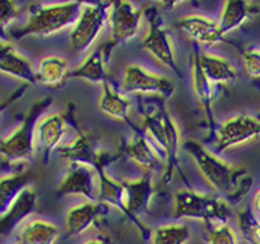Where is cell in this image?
<instances>
[{
    "instance_id": "34",
    "label": "cell",
    "mask_w": 260,
    "mask_h": 244,
    "mask_svg": "<svg viewBox=\"0 0 260 244\" xmlns=\"http://www.w3.org/2000/svg\"><path fill=\"white\" fill-rule=\"evenodd\" d=\"M27 89H29V85H26V84H21V86H18L17 89L13 90L5 100H2V102H0V115H2L3 111H6V110L9 109L10 106H13L15 102H18V100L26 94Z\"/></svg>"
},
{
    "instance_id": "5",
    "label": "cell",
    "mask_w": 260,
    "mask_h": 244,
    "mask_svg": "<svg viewBox=\"0 0 260 244\" xmlns=\"http://www.w3.org/2000/svg\"><path fill=\"white\" fill-rule=\"evenodd\" d=\"M233 207L218 195L202 194L192 190H178L174 194L173 217L177 220H196L207 225L229 222Z\"/></svg>"
},
{
    "instance_id": "3",
    "label": "cell",
    "mask_w": 260,
    "mask_h": 244,
    "mask_svg": "<svg viewBox=\"0 0 260 244\" xmlns=\"http://www.w3.org/2000/svg\"><path fill=\"white\" fill-rule=\"evenodd\" d=\"M82 2H66L54 5H33L29 7L26 23L19 29L11 30L13 40L23 37H48L72 29L80 17Z\"/></svg>"
},
{
    "instance_id": "19",
    "label": "cell",
    "mask_w": 260,
    "mask_h": 244,
    "mask_svg": "<svg viewBox=\"0 0 260 244\" xmlns=\"http://www.w3.org/2000/svg\"><path fill=\"white\" fill-rule=\"evenodd\" d=\"M175 27L186 36L204 47L216 45L224 40L223 35L220 33L218 22L210 17L200 14H189L180 21L175 22Z\"/></svg>"
},
{
    "instance_id": "8",
    "label": "cell",
    "mask_w": 260,
    "mask_h": 244,
    "mask_svg": "<svg viewBox=\"0 0 260 244\" xmlns=\"http://www.w3.org/2000/svg\"><path fill=\"white\" fill-rule=\"evenodd\" d=\"M121 88L125 94L148 96L163 102L171 99L175 94L173 80L166 76L149 72L140 65H130L126 68L122 77Z\"/></svg>"
},
{
    "instance_id": "37",
    "label": "cell",
    "mask_w": 260,
    "mask_h": 244,
    "mask_svg": "<svg viewBox=\"0 0 260 244\" xmlns=\"http://www.w3.org/2000/svg\"><path fill=\"white\" fill-rule=\"evenodd\" d=\"M14 244H21V243H18V241H17V243H14Z\"/></svg>"
},
{
    "instance_id": "29",
    "label": "cell",
    "mask_w": 260,
    "mask_h": 244,
    "mask_svg": "<svg viewBox=\"0 0 260 244\" xmlns=\"http://www.w3.org/2000/svg\"><path fill=\"white\" fill-rule=\"evenodd\" d=\"M192 231L186 224L171 222L156 226L151 233V244H188Z\"/></svg>"
},
{
    "instance_id": "23",
    "label": "cell",
    "mask_w": 260,
    "mask_h": 244,
    "mask_svg": "<svg viewBox=\"0 0 260 244\" xmlns=\"http://www.w3.org/2000/svg\"><path fill=\"white\" fill-rule=\"evenodd\" d=\"M203 74L214 86L232 85L237 81L238 70L229 59L210 52H196Z\"/></svg>"
},
{
    "instance_id": "26",
    "label": "cell",
    "mask_w": 260,
    "mask_h": 244,
    "mask_svg": "<svg viewBox=\"0 0 260 244\" xmlns=\"http://www.w3.org/2000/svg\"><path fill=\"white\" fill-rule=\"evenodd\" d=\"M69 62L66 59L50 55L39 60L36 69L37 84L48 86V88H59L62 86L69 77Z\"/></svg>"
},
{
    "instance_id": "2",
    "label": "cell",
    "mask_w": 260,
    "mask_h": 244,
    "mask_svg": "<svg viewBox=\"0 0 260 244\" xmlns=\"http://www.w3.org/2000/svg\"><path fill=\"white\" fill-rule=\"evenodd\" d=\"M163 103V100L153 98L152 100L144 102L141 131L152 141V144L163 157V181L169 186L174 177L175 170L178 169L184 141L177 122Z\"/></svg>"
},
{
    "instance_id": "11",
    "label": "cell",
    "mask_w": 260,
    "mask_h": 244,
    "mask_svg": "<svg viewBox=\"0 0 260 244\" xmlns=\"http://www.w3.org/2000/svg\"><path fill=\"white\" fill-rule=\"evenodd\" d=\"M260 137V118L251 114H238L222 122L214 135V151L220 155Z\"/></svg>"
},
{
    "instance_id": "35",
    "label": "cell",
    "mask_w": 260,
    "mask_h": 244,
    "mask_svg": "<svg viewBox=\"0 0 260 244\" xmlns=\"http://www.w3.org/2000/svg\"><path fill=\"white\" fill-rule=\"evenodd\" d=\"M82 244H115L110 236H98V237H90Z\"/></svg>"
},
{
    "instance_id": "10",
    "label": "cell",
    "mask_w": 260,
    "mask_h": 244,
    "mask_svg": "<svg viewBox=\"0 0 260 244\" xmlns=\"http://www.w3.org/2000/svg\"><path fill=\"white\" fill-rule=\"evenodd\" d=\"M122 186L125 191L126 220H129L137 228L144 239H149L152 231L141 221L140 216L148 211L155 196L152 174L144 173V176L137 180L122 181Z\"/></svg>"
},
{
    "instance_id": "33",
    "label": "cell",
    "mask_w": 260,
    "mask_h": 244,
    "mask_svg": "<svg viewBox=\"0 0 260 244\" xmlns=\"http://www.w3.org/2000/svg\"><path fill=\"white\" fill-rule=\"evenodd\" d=\"M242 66L252 81L260 82V45H249L241 52Z\"/></svg>"
},
{
    "instance_id": "20",
    "label": "cell",
    "mask_w": 260,
    "mask_h": 244,
    "mask_svg": "<svg viewBox=\"0 0 260 244\" xmlns=\"http://www.w3.org/2000/svg\"><path fill=\"white\" fill-rule=\"evenodd\" d=\"M112 51L108 43L102 45L98 50L92 51L86 56L80 66H77L74 70L69 73V77L78 78L82 81L92 84V85L103 86L110 81V74H108L107 62L111 56Z\"/></svg>"
},
{
    "instance_id": "18",
    "label": "cell",
    "mask_w": 260,
    "mask_h": 244,
    "mask_svg": "<svg viewBox=\"0 0 260 244\" xmlns=\"http://www.w3.org/2000/svg\"><path fill=\"white\" fill-rule=\"evenodd\" d=\"M0 74L18 80L22 84L36 85V70L30 60L15 48L13 41L0 40Z\"/></svg>"
},
{
    "instance_id": "25",
    "label": "cell",
    "mask_w": 260,
    "mask_h": 244,
    "mask_svg": "<svg viewBox=\"0 0 260 244\" xmlns=\"http://www.w3.org/2000/svg\"><path fill=\"white\" fill-rule=\"evenodd\" d=\"M60 236L59 226L45 220H29L18 231L21 244H56Z\"/></svg>"
},
{
    "instance_id": "24",
    "label": "cell",
    "mask_w": 260,
    "mask_h": 244,
    "mask_svg": "<svg viewBox=\"0 0 260 244\" xmlns=\"http://www.w3.org/2000/svg\"><path fill=\"white\" fill-rule=\"evenodd\" d=\"M98 106H99L100 111L108 118L115 119V121L126 122L133 127L129 117L130 109H132L130 99L123 92H119L115 86L111 85L110 81L102 86V94H100Z\"/></svg>"
},
{
    "instance_id": "17",
    "label": "cell",
    "mask_w": 260,
    "mask_h": 244,
    "mask_svg": "<svg viewBox=\"0 0 260 244\" xmlns=\"http://www.w3.org/2000/svg\"><path fill=\"white\" fill-rule=\"evenodd\" d=\"M39 195L31 186L26 187L19 194L14 203L7 208V211L0 216V236H9L21 229L23 224H26L29 217L37 208Z\"/></svg>"
},
{
    "instance_id": "22",
    "label": "cell",
    "mask_w": 260,
    "mask_h": 244,
    "mask_svg": "<svg viewBox=\"0 0 260 244\" xmlns=\"http://www.w3.org/2000/svg\"><path fill=\"white\" fill-rule=\"evenodd\" d=\"M190 76H192L193 92L198 98L199 104L202 106L203 113L206 115L207 128L210 131V136L215 135L216 125L214 117V99H215V86L212 85L207 77L203 74L202 69L199 66L198 55L193 52L190 58Z\"/></svg>"
},
{
    "instance_id": "21",
    "label": "cell",
    "mask_w": 260,
    "mask_h": 244,
    "mask_svg": "<svg viewBox=\"0 0 260 244\" xmlns=\"http://www.w3.org/2000/svg\"><path fill=\"white\" fill-rule=\"evenodd\" d=\"M260 13V7L249 0H228L224 2L219 19L216 21L220 33L226 37L230 33L236 32L251 21Z\"/></svg>"
},
{
    "instance_id": "15",
    "label": "cell",
    "mask_w": 260,
    "mask_h": 244,
    "mask_svg": "<svg viewBox=\"0 0 260 244\" xmlns=\"http://www.w3.org/2000/svg\"><path fill=\"white\" fill-rule=\"evenodd\" d=\"M110 207L100 202H89L73 206L64 218V233L68 239H77L89 233L99 225Z\"/></svg>"
},
{
    "instance_id": "7",
    "label": "cell",
    "mask_w": 260,
    "mask_h": 244,
    "mask_svg": "<svg viewBox=\"0 0 260 244\" xmlns=\"http://www.w3.org/2000/svg\"><path fill=\"white\" fill-rule=\"evenodd\" d=\"M144 18H147L148 29L144 36L143 48L161 66L182 78V69L177 59L174 43L159 10L156 7H148L144 11Z\"/></svg>"
},
{
    "instance_id": "6",
    "label": "cell",
    "mask_w": 260,
    "mask_h": 244,
    "mask_svg": "<svg viewBox=\"0 0 260 244\" xmlns=\"http://www.w3.org/2000/svg\"><path fill=\"white\" fill-rule=\"evenodd\" d=\"M112 2L82 3L80 17L70 29L69 44L73 52L86 54L108 25Z\"/></svg>"
},
{
    "instance_id": "31",
    "label": "cell",
    "mask_w": 260,
    "mask_h": 244,
    "mask_svg": "<svg viewBox=\"0 0 260 244\" xmlns=\"http://www.w3.org/2000/svg\"><path fill=\"white\" fill-rule=\"evenodd\" d=\"M207 244H240V236L229 222L207 225Z\"/></svg>"
},
{
    "instance_id": "4",
    "label": "cell",
    "mask_w": 260,
    "mask_h": 244,
    "mask_svg": "<svg viewBox=\"0 0 260 244\" xmlns=\"http://www.w3.org/2000/svg\"><path fill=\"white\" fill-rule=\"evenodd\" d=\"M52 98H43L31 104L22 122L6 139L0 140V158L7 165L30 162L36 155V127L50 109Z\"/></svg>"
},
{
    "instance_id": "16",
    "label": "cell",
    "mask_w": 260,
    "mask_h": 244,
    "mask_svg": "<svg viewBox=\"0 0 260 244\" xmlns=\"http://www.w3.org/2000/svg\"><path fill=\"white\" fill-rule=\"evenodd\" d=\"M133 132V137L122 148L123 154L140 169H143L144 172L149 174H153L159 169H165L163 157L152 144V141L141 131V128L135 127Z\"/></svg>"
},
{
    "instance_id": "28",
    "label": "cell",
    "mask_w": 260,
    "mask_h": 244,
    "mask_svg": "<svg viewBox=\"0 0 260 244\" xmlns=\"http://www.w3.org/2000/svg\"><path fill=\"white\" fill-rule=\"evenodd\" d=\"M98 174H99V202L106 204L107 207L117 208L126 218L125 191L122 181L114 180L107 170H99Z\"/></svg>"
},
{
    "instance_id": "12",
    "label": "cell",
    "mask_w": 260,
    "mask_h": 244,
    "mask_svg": "<svg viewBox=\"0 0 260 244\" xmlns=\"http://www.w3.org/2000/svg\"><path fill=\"white\" fill-rule=\"evenodd\" d=\"M74 106H69L68 113L48 114L41 118L36 127V154L39 152L43 162L48 163L51 155L62 147L68 135L70 124L74 122Z\"/></svg>"
},
{
    "instance_id": "27",
    "label": "cell",
    "mask_w": 260,
    "mask_h": 244,
    "mask_svg": "<svg viewBox=\"0 0 260 244\" xmlns=\"http://www.w3.org/2000/svg\"><path fill=\"white\" fill-rule=\"evenodd\" d=\"M31 178L33 173L29 169L0 177V216H3L7 208L14 203V200L18 198L19 194L30 186Z\"/></svg>"
},
{
    "instance_id": "36",
    "label": "cell",
    "mask_w": 260,
    "mask_h": 244,
    "mask_svg": "<svg viewBox=\"0 0 260 244\" xmlns=\"http://www.w3.org/2000/svg\"><path fill=\"white\" fill-rule=\"evenodd\" d=\"M252 211L255 212V216L260 220V188L256 191V194L253 195L252 199Z\"/></svg>"
},
{
    "instance_id": "13",
    "label": "cell",
    "mask_w": 260,
    "mask_h": 244,
    "mask_svg": "<svg viewBox=\"0 0 260 244\" xmlns=\"http://www.w3.org/2000/svg\"><path fill=\"white\" fill-rule=\"evenodd\" d=\"M143 19L144 11L135 3L127 0L112 2L108 18V26L111 29V39L108 41L110 48L114 50L118 45L133 40L140 33Z\"/></svg>"
},
{
    "instance_id": "1",
    "label": "cell",
    "mask_w": 260,
    "mask_h": 244,
    "mask_svg": "<svg viewBox=\"0 0 260 244\" xmlns=\"http://www.w3.org/2000/svg\"><path fill=\"white\" fill-rule=\"evenodd\" d=\"M182 148L192 157L203 178L220 198L228 200L232 207L244 202L253 187V177L245 167L226 162L199 141H184Z\"/></svg>"
},
{
    "instance_id": "30",
    "label": "cell",
    "mask_w": 260,
    "mask_h": 244,
    "mask_svg": "<svg viewBox=\"0 0 260 244\" xmlns=\"http://www.w3.org/2000/svg\"><path fill=\"white\" fill-rule=\"evenodd\" d=\"M237 225L240 235L248 244H260V220L251 207L244 206L238 211Z\"/></svg>"
},
{
    "instance_id": "14",
    "label": "cell",
    "mask_w": 260,
    "mask_h": 244,
    "mask_svg": "<svg viewBox=\"0 0 260 244\" xmlns=\"http://www.w3.org/2000/svg\"><path fill=\"white\" fill-rule=\"evenodd\" d=\"M58 196H82L99 202V174L92 167L69 165L68 173L56 188Z\"/></svg>"
},
{
    "instance_id": "9",
    "label": "cell",
    "mask_w": 260,
    "mask_h": 244,
    "mask_svg": "<svg viewBox=\"0 0 260 244\" xmlns=\"http://www.w3.org/2000/svg\"><path fill=\"white\" fill-rule=\"evenodd\" d=\"M58 152L60 158L69 161V165H84L96 172L107 170V167L117 162L121 154H123L122 149L117 154L100 149L98 141L85 132H80L70 144L62 145Z\"/></svg>"
},
{
    "instance_id": "32",
    "label": "cell",
    "mask_w": 260,
    "mask_h": 244,
    "mask_svg": "<svg viewBox=\"0 0 260 244\" xmlns=\"http://www.w3.org/2000/svg\"><path fill=\"white\" fill-rule=\"evenodd\" d=\"M22 15V7L14 0H0V40L7 29Z\"/></svg>"
}]
</instances>
